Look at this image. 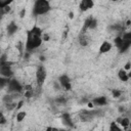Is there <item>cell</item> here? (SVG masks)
Here are the masks:
<instances>
[{
  "instance_id": "cell-1",
  "label": "cell",
  "mask_w": 131,
  "mask_h": 131,
  "mask_svg": "<svg viewBox=\"0 0 131 131\" xmlns=\"http://www.w3.org/2000/svg\"><path fill=\"white\" fill-rule=\"evenodd\" d=\"M43 43V31L40 27L34 26L27 31V39L25 44L26 52H33L38 49Z\"/></svg>"
},
{
  "instance_id": "cell-2",
  "label": "cell",
  "mask_w": 131,
  "mask_h": 131,
  "mask_svg": "<svg viewBox=\"0 0 131 131\" xmlns=\"http://www.w3.org/2000/svg\"><path fill=\"white\" fill-rule=\"evenodd\" d=\"M114 43L120 53L126 52L131 46V33L125 32V33H122L121 35H118L115 38Z\"/></svg>"
},
{
  "instance_id": "cell-3",
  "label": "cell",
  "mask_w": 131,
  "mask_h": 131,
  "mask_svg": "<svg viewBox=\"0 0 131 131\" xmlns=\"http://www.w3.org/2000/svg\"><path fill=\"white\" fill-rule=\"evenodd\" d=\"M51 9V5L48 0H35L33 5V14L35 16H41L47 14Z\"/></svg>"
},
{
  "instance_id": "cell-4",
  "label": "cell",
  "mask_w": 131,
  "mask_h": 131,
  "mask_svg": "<svg viewBox=\"0 0 131 131\" xmlns=\"http://www.w3.org/2000/svg\"><path fill=\"white\" fill-rule=\"evenodd\" d=\"M12 64L13 62L8 60V57L6 54H2L0 57V76L6 77V78H11L13 75L12 71Z\"/></svg>"
},
{
  "instance_id": "cell-5",
  "label": "cell",
  "mask_w": 131,
  "mask_h": 131,
  "mask_svg": "<svg viewBox=\"0 0 131 131\" xmlns=\"http://www.w3.org/2000/svg\"><path fill=\"white\" fill-rule=\"evenodd\" d=\"M101 115H102L101 110H82L78 116L81 122L88 123V122H91L94 118L99 117Z\"/></svg>"
},
{
  "instance_id": "cell-6",
  "label": "cell",
  "mask_w": 131,
  "mask_h": 131,
  "mask_svg": "<svg viewBox=\"0 0 131 131\" xmlns=\"http://www.w3.org/2000/svg\"><path fill=\"white\" fill-rule=\"evenodd\" d=\"M6 87H7L8 93H21L24 91V85L20 84V82H18L16 79L10 78Z\"/></svg>"
},
{
  "instance_id": "cell-7",
  "label": "cell",
  "mask_w": 131,
  "mask_h": 131,
  "mask_svg": "<svg viewBox=\"0 0 131 131\" xmlns=\"http://www.w3.org/2000/svg\"><path fill=\"white\" fill-rule=\"evenodd\" d=\"M46 77H47V72H46V69L44 68V66H42V64L38 66V68L36 70V82L39 87L43 86V84L46 80Z\"/></svg>"
},
{
  "instance_id": "cell-8",
  "label": "cell",
  "mask_w": 131,
  "mask_h": 131,
  "mask_svg": "<svg viewBox=\"0 0 131 131\" xmlns=\"http://www.w3.org/2000/svg\"><path fill=\"white\" fill-rule=\"evenodd\" d=\"M98 26V23H97V19L93 16H89L85 19L84 21V25H83V28L82 30H86V31H92L94 29H96V27Z\"/></svg>"
},
{
  "instance_id": "cell-9",
  "label": "cell",
  "mask_w": 131,
  "mask_h": 131,
  "mask_svg": "<svg viewBox=\"0 0 131 131\" xmlns=\"http://www.w3.org/2000/svg\"><path fill=\"white\" fill-rule=\"evenodd\" d=\"M58 84L61 88L66 89V90H71L72 88V83H71V79L68 75L63 74V75H60L58 77Z\"/></svg>"
},
{
  "instance_id": "cell-10",
  "label": "cell",
  "mask_w": 131,
  "mask_h": 131,
  "mask_svg": "<svg viewBox=\"0 0 131 131\" xmlns=\"http://www.w3.org/2000/svg\"><path fill=\"white\" fill-rule=\"evenodd\" d=\"M89 31H86V30H81L80 34H79V43L81 46H87L89 43H90V40H91V37L88 33Z\"/></svg>"
},
{
  "instance_id": "cell-11",
  "label": "cell",
  "mask_w": 131,
  "mask_h": 131,
  "mask_svg": "<svg viewBox=\"0 0 131 131\" xmlns=\"http://www.w3.org/2000/svg\"><path fill=\"white\" fill-rule=\"evenodd\" d=\"M94 6V1L93 0H81L79 3V8L81 11H87Z\"/></svg>"
},
{
  "instance_id": "cell-12",
  "label": "cell",
  "mask_w": 131,
  "mask_h": 131,
  "mask_svg": "<svg viewBox=\"0 0 131 131\" xmlns=\"http://www.w3.org/2000/svg\"><path fill=\"white\" fill-rule=\"evenodd\" d=\"M118 78L122 82H127L130 79V74L128 73V71H126L123 68V69H120L119 70V72H118Z\"/></svg>"
},
{
  "instance_id": "cell-13",
  "label": "cell",
  "mask_w": 131,
  "mask_h": 131,
  "mask_svg": "<svg viewBox=\"0 0 131 131\" xmlns=\"http://www.w3.org/2000/svg\"><path fill=\"white\" fill-rule=\"evenodd\" d=\"M111 49H112V43L108 41H103L99 46V53L101 54L107 53L111 51Z\"/></svg>"
},
{
  "instance_id": "cell-14",
  "label": "cell",
  "mask_w": 131,
  "mask_h": 131,
  "mask_svg": "<svg viewBox=\"0 0 131 131\" xmlns=\"http://www.w3.org/2000/svg\"><path fill=\"white\" fill-rule=\"evenodd\" d=\"M61 121H62V123H63L66 126H68L69 128H74V122H73V119H72L71 115H69V114H63V115L61 116Z\"/></svg>"
},
{
  "instance_id": "cell-15",
  "label": "cell",
  "mask_w": 131,
  "mask_h": 131,
  "mask_svg": "<svg viewBox=\"0 0 131 131\" xmlns=\"http://www.w3.org/2000/svg\"><path fill=\"white\" fill-rule=\"evenodd\" d=\"M116 122H117L123 129H127V127L130 125V120H129V118H128V117H125V116H122V117L118 118Z\"/></svg>"
},
{
  "instance_id": "cell-16",
  "label": "cell",
  "mask_w": 131,
  "mask_h": 131,
  "mask_svg": "<svg viewBox=\"0 0 131 131\" xmlns=\"http://www.w3.org/2000/svg\"><path fill=\"white\" fill-rule=\"evenodd\" d=\"M91 103L94 104L95 106H103V105H105L107 103V99L104 96H99V97L93 98V100H92Z\"/></svg>"
},
{
  "instance_id": "cell-17",
  "label": "cell",
  "mask_w": 131,
  "mask_h": 131,
  "mask_svg": "<svg viewBox=\"0 0 131 131\" xmlns=\"http://www.w3.org/2000/svg\"><path fill=\"white\" fill-rule=\"evenodd\" d=\"M17 31V25L14 21H11L8 26H7V34L9 36H12L13 34H15Z\"/></svg>"
},
{
  "instance_id": "cell-18",
  "label": "cell",
  "mask_w": 131,
  "mask_h": 131,
  "mask_svg": "<svg viewBox=\"0 0 131 131\" xmlns=\"http://www.w3.org/2000/svg\"><path fill=\"white\" fill-rule=\"evenodd\" d=\"M9 80H10V78H6V77L0 76V90L3 89V88H5V87L7 86Z\"/></svg>"
},
{
  "instance_id": "cell-19",
  "label": "cell",
  "mask_w": 131,
  "mask_h": 131,
  "mask_svg": "<svg viewBox=\"0 0 131 131\" xmlns=\"http://www.w3.org/2000/svg\"><path fill=\"white\" fill-rule=\"evenodd\" d=\"M123 128L121 127V126H118V123L117 122H113V123H111V125H110V130L111 131H121Z\"/></svg>"
},
{
  "instance_id": "cell-20",
  "label": "cell",
  "mask_w": 131,
  "mask_h": 131,
  "mask_svg": "<svg viewBox=\"0 0 131 131\" xmlns=\"http://www.w3.org/2000/svg\"><path fill=\"white\" fill-rule=\"evenodd\" d=\"M26 112H18L17 114H16V121L18 122V123H20V122H23L24 121V119L26 118Z\"/></svg>"
},
{
  "instance_id": "cell-21",
  "label": "cell",
  "mask_w": 131,
  "mask_h": 131,
  "mask_svg": "<svg viewBox=\"0 0 131 131\" xmlns=\"http://www.w3.org/2000/svg\"><path fill=\"white\" fill-rule=\"evenodd\" d=\"M12 2H13V0H0V8H4L6 6H9V4Z\"/></svg>"
},
{
  "instance_id": "cell-22",
  "label": "cell",
  "mask_w": 131,
  "mask_h": 131,
  "mask_svg": "<svg viewBox=\"0 0 131 131\" xmlns=\"http://www.w3.org/2000/svg\"><path fill=\"white\" fill-rule=\"evenodd\" d=\"M112 94H113V96H114L115 98H118V97H120V96L122 95V91H121V90H117V89H115V90H113Z\"/></svg>"
},
{
  "instance_id": "cell-23",
  "label": "cell",
  "mask_w": 131,
  "mask_h": 131,
  "mask_svg": "<svg viewBox=\"0 0 131 131\" xmlns=\"http://www.w3.org/2000/svg\"><path fill=\"white\" fill-rule=\"evenodd\" d=\"M5 123H6V118H5V116L3 115V113L0 112V125L5 124Z\"/></svg>"
},
{
  "instance_id": "cell-24",
  "label": "cell",
  "mask_w": 131,
  "mask_h": 131,
  "mask_svg": "<svg viewBox=\"0 0 131 131\" xmlns=\"http://www.w3.org/2000/svg\"><path fill=\"white\" fill-rule=\"evenodd\" d=\"M124 69H125L126 71H129V70H130V62H129V61H128V62H127V63L125 64V67H124Z\"/></svg>"
},
{
  "instance_id": "cell-25",
  "label": "cell",
  "mask_w": 131,
  "mask_h": 131,
  "mask_svg": "<svg viewBox=\"0 0 131 131\" xmlns=\"http://www.w3.org/2000/svg\"><path fill=\"white\" fill-rule=\"evenodd\" d=\"M25 14H26V10H25V9H23V10L20 11V14H19V16H20V17H24V15H25Z\"/></svg>"
},
{
  "instance_id": "cell-26",
  "label": "cell",
  "mask_w": 131,
  "mask_h": 131,
  "mask_svg": "<svg viewBox=\"0 0 131 131\" xmlns=\"http://www.w3.org/2000/svg\"><path fill=\"white\" fill-rule=\"evenodd\" d=\"M112 1H119V0H112Z\"/></svg>"
}]
</instances>
